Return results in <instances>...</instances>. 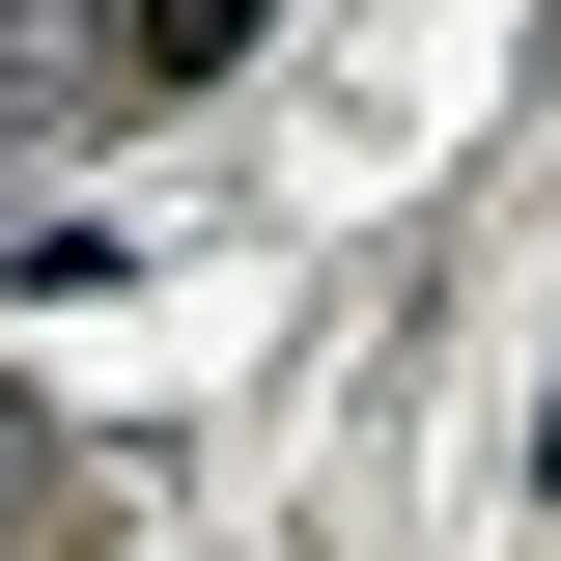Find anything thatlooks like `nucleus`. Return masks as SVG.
I'll return each instance as SVG.
<instances>
[{
  "mask_svg": "<svg viewBox=\"0 0 561 561\" xmlns=\"http://www.w3.org/2000/svg\"><path fill=\"white\" fill-rule=\"evenodd\" d=\"M253 28H280V0H140V84H225Z\"/></svg>",
  "mask_w": 561,
  "mask_h": 561,
  "instance_id": "f257e3e1",
  "label": "nucleus"
},
{
  "mask_svg": "<svg viewBox=\"0 0 561 561\" xmlns=\"http://www.w3.org/2000/svg\"><path fill=\"white\" fill-rule=\"evenodd\" d=\"M28 449H57V421H28V393H0V505H28Z\"/></svg>",
  "mask_w": 561,
  "mask_h": 561,
  "instance_id": "f03ea898",
  "label": "nucleus"
}]
</instances>
